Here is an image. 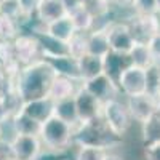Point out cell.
Listing matches in <instances>:
<instances>
[{
    "instance_id": "cell-16",
    "label": "cell",
    "mask_w": 160,
    "mask_h": 160,
    "mask_svg": "<svg viewBox=\"0 0 160 160\" xmlns=\"http://www.w3.org/2000/svg\"><path fill=\"white\" fill-rule=\"evenodd\" d=\"M75 95V88H74V80L71 77H66V75H59L56 74V77L53 78V82L48 88L47 96L51 101H62V99H68L72 98Z\"/></svg>"
},
{
    "instance_id": "cell-34",
    "label": "cell",
    "mask_w": 160,
    "mask_h": 160,
    "mask_svg": "<svg viewBox=\"0 0 160 160\" xmlns=\"http://www.w3.org/2000/svg\"><path fill=\"white\" fill-rule=\"evenodd\" d=\"M0 40H3V29H2V21H0Z\"/></svg>"
},
{
    "instance_id": "cell-38",
    "label": "cell",
    "mask_w": 160,
    "mask_h": 160,
    "mask_svg": "<svg viewBox=\"0 0 160 160\" xmlns=\"http://www.w3.org/2000/svg\"><path fill=\"white\" fill-rule=\"evenodd\" d=\"M10 160H16V158H15V157H13V158H10Z\"/></svg>"
},
{
    "instance_id": "cell-24",
    "label": "cell",
    "mask_w": 160,
    "mask_h": 160,
    "mask_svg": "<svg viewBox=\"0 0 160 160\" xmlns=\"http://www.w3.org/2000/svg\"><path fill=\"white\" fill-rule=\"evenodd\" d=\"M104 151L102 148L98 146H88V144H82L77 151L75 160H102L104 157Z\"/></svg>"
},
{
    "instance_id": "cell-18",
    "label": "cell",
    "mask_w": 160,
    "mask_h": 160,
    "mask_svg": "<svg viewBox=\"0 0 160 160\" xmlns=\"http://www.w3.org/2000/svg\"><path fill=\"white\" fill-rule=\"evenodd\" d=\"M142 138L146 146L160 141V102L155 111L142 122Z\"/></svg>"
},
{
    "instance_id": "cell-14",
    "label": "cell",
    "mask_w": 160,
    "mask_h": 160,
    "mask_svg": "<svg viewBox=\"0 0 160 160\" xmlns=\"http://www.w3.org/2000/svg\"><path fill=\"white\" fill-rule=\"evenodd\" d=\"M47 35L53 37V38H56L59 40V42L62 43H69V40L75 35V28H74V24L69 18V15H66L56 21H53L50 24L45 26V31H43Z\"/></svg>"
},
{
    "instance_id": "cell-27",
    "label": "cell",
    "mask_w": 160,
    "mask_h": 160,
    "mask_svg": "<svg viewBox=\"0 0 160 160\" xmlns=\"http://www.w3.org/2000/svg\"><path fill=\"white\" fill-rule=\"evenodd\" d=\"M0 59H2L5 64L16 61V55H15V45L11 42H8L7 38H3L0 42Z\"/></svg>"
},
{
    "instance_id": "cell-32",
    "label": "cell",
    "mask_w": 160,
    "mask_h": 160,
    "mask_svg": "<svg viewBox=\"0 0 160 160\" xmlns=\"http://www.w3.org/2000/svg\"><path fill=\"white\" fill-rule=\"evenodd\" d=\"M136 0H114V3H117L118 7H123V8H131L135 7Z\"/></svg>"
},
{
    "instance_id": "cell-25",
    "label": "cell",
    "mask_w": 160,
    "mask_h": 160,
    "mask_svg": "<svg viewBox=\"0 0 160 160\" xmlns=\"http://www.w3.org/2000/svg\"><path fill=\"white\" fill-rule=\"evenodd\" d=\"M109 2L106 0H82V7H85L95 18H101L109 11Z\"/></svg>"
},
{
    "instance_id": "cell-29",
    "label": "cell",
    "mask_w": 160,
    "mask_h": 160,
    "mask_svg": "<svg viewBox=\"0 0 160 160\" xmlns=\"http://www.w3.org/2000/svg\"><path fill=\"white\" fill-rule=\"evenodd\" d=\"M148 48H149V53L154 61H160V32H157L155 35H152L149 40H148Z\"/></svg>"
},
{
    "instance_id": "cell-4",
    "label": "cell",
    "mask_w": 160,
    "mask_h": 160,
    "mask_svg": "<svg viewBox=\"0 0 160 160\" xmlns=\"http://www.w3.org/2000/svg\"><path fill=\"white\" fill-rule=\"evenodd\" d=\"M101 114L104 115L106 125H108L109 131L114 135H123L130 125V112L122 102L117 99H109L102 102Z\"/></svg>"
},
{
    "instance_id": "cell-13",
    "label": "cell",
    "mask_w": 160,
    "mask_h": 160,
    "mask_svg": "<svg viewBox=\"0 0 160 160\" xmlns=\"http://www.w3.org/2000/svg\"><path fill=\"white\" fill-rule=\"evenodd\" d=\"M35 15H37V19L40 22L43 26H47L53 21L66 16L68 11H66L61 0H40Z\"/></svg>"
},
{
    "instance_id": "cell-35",
    "label": "cell",
    "mask_w": 160,
    "mask_h": 160,
    "mask_svg": "<svg viewBox=\"0 0 160 160\" xmlns=\"http://www.w3.org/2000/svg\"><path fill=\"white\" fill-rule=\"evenodd\" d=\"M157 2V8H158V11H160V0H155Z\"/></svg>"
},
{
    "instance_id": "cell-17",
    "label": "cell",
    "mask_w": 160,
    "mask_h": 160,
    "mask_svg": "<svg viewBox=\"0 0 160 160\" xmlns=\"http://www.w3.org/2000/svg\"><path fill=\"white\" fill-rule=\"evenodd\" d=\"M87 53L99 58H106L111 53L109 37L106 29H96L88 34L87 37Z\"/></svg>"
},
{
    "instance_id": "cell-22",
    "label": "cell",
    "mask_w": 160,
    "mask_h": 160,
    "mask_svg": "<svg viewBox=\"0 0 160 160\" xmlns=\"http://www.w3.org/2000/svg\"><path fill=\"white\" fill-rule=\"evenodd\" d=\"M40 125H42V123L35 122L34 118L24 115L22 112H19V114L15 117V122H13L15 131H16V133H21V135H37V136H38Z\"/></svg>"
},
{
    "instance_id": "cell-10",
    "label": "cell",
    "mask_w": 160,
    "mask_h": 160,
    "mask_svg": "<svg viewBox=\"0 0 160 160\" xmlns=\"http://www.w3.org/2000/svg\"><path fill=\"white\" fill-rule=\"evenodd\" d=\"M15 55H16V61L18 62H24V64H32L40 51V43L38 38L32 37V35H19L15 38Z\"/></svg>"
},
{
    "instance_id": "cell-31",
    "label": "cell",
    "mask_w": 160,
    "mask_h": 160,
    "mask_svg": "<svg viewBox=\"0 0 160 160\" xmlns=\"http://www.w3.org/2000/svg\"><path fill=\"white\" fill-rule=\"evenodd\" d=\"M146 158L148 160H160V141L146 146Z\"/></svg>"
},
{
    "instance_id": "cell-21",
    "label": "cell",
    "mask_w": 160,
    "mask_h": 160,
    "mask_svg": "<svg viewBox=\"0 0 160 160\" xmlns=\"http://www.w3.org/2000/svg\"><path fill=\"white\" fill-rule=\"evenodd\" d=\"M130 61L131 64H135V66H139V68L142 69H148L151 68V66L155 62L151 56V53H149V48L146 43H141V42H136V45L133 47V50L130 51Z\"/></svg>"
},
{
    "instance_id": "cell-3",
    "label": "cell",
    "mask_w": 160,
    "mask_h": 160,
    "mask_svg": "<svg viewBox=\"0 0 160 160\" xmlns=\"http://www.w3.org/2000/svg\"><path fill=\"white\" fill-rule=\"evenodd\" d=\"M117 85L127 96H138L148 93V72L139 66L130 64L120 72Z\"/></svg>"
},
{
    "instance_id": "cell-1",
    "label": "cell",
    "mask_w": 160,
    "mask_h": 160,
    "mask_svg": "<svg viewBox=\"0 0 160 160\" xmlns=\"http://www.w3.org/2000/svg\"><path fill=\"white\" fill-rule=\"evenodd\" d=\"M55 77H56L55 69L45 59L28 64V68L22 71L19 77V83H18L19 96L26 102L38 98H45Z\"/></svg>"
},
{
    "instance_id": "cell-28",
    "label": "cell",
    "mask_w": 160,
    "mask_h": 160,
    "mask_svg": "<svg viewBox=\"0 0 160 160\" xmlns=\"http://www.w3.org/2000/svg\"><path fill=\"white\" fill-rule=\"evenodd\" d=\"M133 8L138 11V15H155L158 11L155 0H136Z\"/></svg>"
},
{
    "instance_id": "cell-36",
    "label": "cell",
    "mask_w": 160,
    "mask_h": 160,
    "mask_svg": "<svg viewBox=\"0 0 160 160\" xmlns=\"http://www.w3.org/2000/svg\"><path fill=\"white\" fill-rule=\"evenodd\" d=\"M0 138H2V125H0Z\"/></svg>"
},
{
    "instance_id": "cell-19",
    "label": "cell",
    "mask_w": 160,
    "mask_h": 160,
    "mask_svg": "<svg viewBox=\"0 0 160 160\" xmlns=\"http://www.w3.org/2000/svg\"><path fill=\"white\" fill-rule=\"evenodd\" d=\"M53 115L62 118L64 122H68V123L72 125V127H74L77 122H80V120H78V114H77V108H75V99H74V96L55 102Z\"/></svg>"
},
{
    "instance_id": "cell-30",
    "label": "cell",
    "mask_w": 160,
    "mask_h": 160,
    "mask_svg": "<svg viewBox=\"0 0 160 160\" xmlns=\"http://www.w3.org/2000/svg\"><path fill=\"white\" fill-rule=\"evenodd\" d=\"M19 8H21V16H31L32 13L37 11L40 0H18Z\"/></svg>"
},
{
    "instance_id": "cell-9",
    "label": "cell",
    "mask_w": 160,
    "mask_h": 160,
    "mask_svg": "<svg viewBox=\"0 0 160 160\" xmlns=\"http://www.w3.org/2000/svg\"><path fill=\"white\" fill-rule=\"evenodd\" d=\"M157 106H158L157 98L151 96L149 93H144V95H138V96H128L127 109L130 112V117L139 120L142 123L155 111Z\"/></svg>"
},
{
    "instance_id": "cell-5",
    "label": "cell",
    "mask_w": 160,
    "mask_h": 160,
    "mask_svg": "<svg viewBox=\"0 0 160 160\" xmlns=\"http://www.w3.org/2000/svg\"><path fill=\"white\" fill-rule=\"evenodd\" d=\"M109 37V45L111 51L118 53V55H130L133 47L136 45V40L133 37V32L128 24L123 22H115L106 28Z\"/></svg>"
},
{
    "instance_id": "cell-23",
    "label": "cell",
    "mask_w": 160,
    "mask_h": 160,
    "mask_svg": "<svg viewBox=\"0 0 160 160\" xmlns=\"http://www.w3.org/2000/svg\"><path fill=\"white\" fill-rule=\"evenodd\" d=\"M87 32H75V35L69 40L68 48H69V56L74 59H78L87 53Z\"/></svg>"
},
{
    "instance_id": "cell-8",
    "label": "cell",
    "mask_w": 160,
    "mask_h": 160,
    "mask_svg": "<svg viewBox=\"0 0 160 160\" xmlns=\"http://www.w3.org/2000/svg\"><path fill=\"white\" fill-rule=\"evenodd\" d=\"M90 95H93L96 99H99L101 102H106L109 99H115V93H117V83L108 75V74H101L98 77H93L90 80H83L82 85Z\"/></svg>"
},
{
    "instance_id": "cell-33",
    "label": "cell",
    "mask_w": 160,
    "mask_h": 160,
    "mask_svg": "<svg viewBox=\"0 0 160 160\" xmlns=\"http://www.w3.org/2000/svg\"><path fill=\"white\" fill-rule=\"evenodd\" d=\"M102 160H122V158L117 157V155H114V154H104Z\"/></svg>"
},
{
    "instance_id": "cell-12",
    "label": "cell",
    "mask_w": 160,
    "mask_h": 160,
    "mask_svg": "<svg viewBox=\"0 0 160 160\" xmlns=\"http://www.w3.org/2000/svg\"><path fill=\"white\" fill-rule=\"evenodd\" d=\"M53 109H55V101H51L48 96H45V98H38V99L24 102L22 109L19 112L34 118L38 123H43L47 118L53 115Z\"/></svg>"
},
{
    "instance_id": "cell-26",
    "label": "cell",
    "mask_w": 160,
    "mask_h": 160,
    "mask_svg": "<svg viewBox=\"0 0 160 160\" xmlns=\"http://www.w3.org/2000/svg\"><path fill=\"white\" fill-rule=\"evenodd\" d=\"M0 16L18 19L21 16V8L18 0H0Z\"/></svg>"
},
{
    "instance_id": "cell-11",
    "label": "cell",
    "mask_w": 160,
    "mask_h": 160,
    "mask_svg": "<svg viewBox=\"0 0 160 160\" xmlns=\"http://www.w3.org/2000/svg\"><path fill=\"white\" fill-rule=\"evenodd\" d=\"M136 42L148 43V40L160 32V22L155 15H139L135 21V24L130 26Z\"/></svg>"
},
{
    "instance_id": "cell-15",
    "label": "cell",
    "mask_w": 160,
    "mask_h": 160,
    "mask_svg": "<svg viewBox=\"0 0 160 160\" xmlns=\"http://www.w3.org/2000/svg\"><path fill=\"white\" fill-rule=\"evenodd\" d=\"M75 61H77L78 74H80V78L82 80H90L93 77H98V75L104 74V58L85 53L83 56H80Z\"/></svg>"
},
{
    "instance_id": "cell-37",
    "label": "cell",
    "mask_w": 160,
    "mask_h": 160,
    "mask_svg": "<svg viewBox=\"0 0 160 160\" xmlns=\"http://www.w3.org/2000/svg\"><path fill=\"white\" fill-rule=\"evenodd\" d=\"M106 2H109V3H112V2H114V0H106Z\"/></svg>"
},
{
    "instance_id": "cell-7",
    "label": "cell",
    "mask_w": 160,
    "mask_h": 160,
    "mask_svg": "<svg viewBox=\"0 0 160 160\" xmlns=\"http://www.w3.org/2000/svg\"><path fill=\"white\" fill-rule=\"evenodd\" d=\"M74 99H75V108H77V114H78V120L82 123H88V122H93L99 114H101V109H102V102L99 99H96L93 95L83 88L80 87L75 95H74Z\"/></svg>"
},
{
    "instance_id": "cell-20",
    "label": "cell",
    "mask_w": 160,
    "mask_h": 160,
    "mask_svg": "<svg viewBox=\"0 0 160 160\" xmlns=\"http://www.w3.org/2000/svg\"><path fill=\"white\" fill-rule=\"evenodd\" d=\"M69 18H71V21H72V24H74V28H75L77 32H88V31H91L93 24H95V19H96L82 5L77 7L75 10H72L69 13Z\"/></svg>"
},
{
    "instance_id": "cell-2",
    "label": "cell",
    "mask_w": 160,
    "mask_h": 160,
    "mask_svg": "<svg viewBox=\"0 0 160 160\" xmlns=\"http://www.w3.org/2000/svg\"><path fill=\"white\" fill-rule=\"evenodd\" d=\"M72 125L64 122L62 118L51 115L40 125L38 138L50 149H64L68 148L72 138Z\"/></svg>"
},
{
    "instance_id": "cell-6",
    "label": "cell",
    "mask_w": 160,
    "mask_h": 160,
    "mask_svg": "<svg viewBox=\"0 0 160 160\" xmlns=\"http://www.w3.org/2000/svg\"><path fill=\"white\" fill-rule=\"evenodd\" d=\"M42 141L37 135H21L16 133L10 141L11 154L16 160H35L40 152Z\"/></svg>"
}]
</instances>
